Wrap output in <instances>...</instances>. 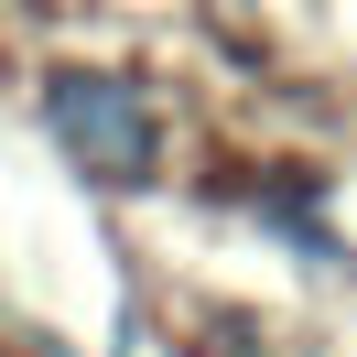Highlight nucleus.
I'll use <instances>...</instances> for the list:
<instances>
[{
    "instance_id": "f257e3e1",
    "label": "nucleus",
    "mask_w": 357,
    "mask_h": 357,
    "mask_svg": "<svg viewBox=\"0 0 357 357\" xmlns=\"http://www.w3.org/2000/svg\"><path fill=\"white\" fill-rule=\"evenodd\" d=\"M44 119H54V141H66V162L98 174V184H141L152 152H162L152 98H141L130 76H87V66L54 76V87H44Z\"/></svg>"
}]
</instances>
